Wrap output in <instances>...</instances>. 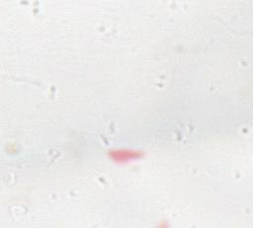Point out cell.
<instances>
[{"label":"cell","mask_w":253,"mask_h":228,"mask_svg":"<svg viewBox=\"0 0 253 228\" xmlns=\"http://www.w3.org/2000/svg\"><path fill=\"white\" fill-rule=\"evenodd\" d=\"M143 156V153L138 150L131 149H115L109 152V157L117 163H127L137 160Z\"/></svg>","instance_id":"1"}]
</instances>
